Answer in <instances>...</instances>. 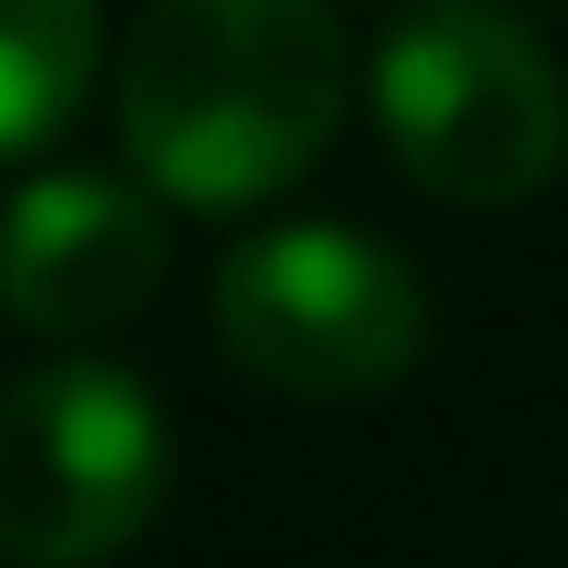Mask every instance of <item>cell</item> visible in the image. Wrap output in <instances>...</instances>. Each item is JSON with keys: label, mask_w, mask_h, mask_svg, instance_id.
I'll return each instance as SVG.
<instances>
[{"label": "cell", "mask_w": 568, "mask_h": 568, "mask_svg": "<svg viewBox=\"0 0 568 568\" xmlns=\"http://www.w3.org/2000/svg\"><path fill=\"white\" fill-rule=\"evenodd\" d=\"M100 0H0V170L70 140L100 90Z\"/></svg>", "instance_id": "8992f818"}, {"label": "cell", "mask_w": 568, "mask_h": 568, "mask_svg": "<svg viewBox=\"0 0 568 568\" xmlns=\"http://www.w3.org/2000/svg\"><path fill=\"white\" fill-rule=\"evenodd\" d=\"M369 120L449 210H519L568 170V70L509 0H409L369 50Z\"/></svg>", "instance_id": "7a4b0ae2"}, {"label": "cell", "mask_w": 568, "mask_h": 568, "mask_svg": "<svg viewBox=\"0 0 568 568\" xmlns=\"http://www.w3.org/2000/svg\"><path fill=\"white\" fill-rule=\"evenodd\" d=\"M359 50L329 0H150L110 60L120 160L170 210H260L349 120Z\"/></svg>", "instance_id": "6da1fadb"}, {"label": "cell", "mask_w": 568, "mask_h": 568, "mask_svg": "<svg viewBox=\"0 0 568 568\" xmlns=\"http://www.w3.org/2000/svg\"><path fill=\"white\" fill-rule=\"evenodd\" d=\"M170 280V220L130 170H40L0 210V320L30 339H110Z\"/></svg>", "instance_id": "5b68a950"}, {"label": "cell", "mask_w": 568, "mask_h": 568, "mask_svg": "<svg viewBox=\"0 0 568 568\" xmlns=\"http://www.w3.org/2000/svg\"><path fill=\"white\" fill-rule=\"evenodd\" d=\"M210 329L230 369L280 399H379L429 349V290L389 240L349 220H280L220 260Z\"/></svg>", "instance_id": "3957f363"}, {"label": "cell", "mask_w": 568, "mask_h": 568, "mask_svg": "<svg viewBox=\"0 0 568 568\" xmlns=\"http://www.w3.org/2000/svg\"><path fill=\"white\" fill-rule=\"evenodd\" d=\"M170 489V419L120 359H40L0 389V559L100 568L120 559Z\"/></svg>", "instance_id": "277c9868"}]
</instances>
